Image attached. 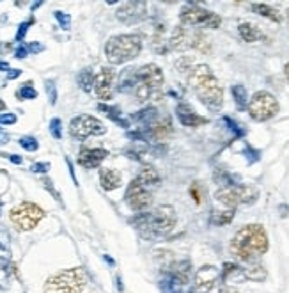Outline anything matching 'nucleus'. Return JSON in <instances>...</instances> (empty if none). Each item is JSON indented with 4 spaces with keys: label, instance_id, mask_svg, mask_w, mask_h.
Returning a JSON list of instances; mask_svg holds the SVG:
<instances>
[{
    "label": "nucleus",
    "instance_id": "obj_1",
    "mask_svg": "<svg viewBox=\"0 0 289 293\" xmlns=\"http://www.w3.org/2000/svg\"><path fill=\"white\" fill-rule=\"evenodd\" d=\"M164 73L156 64H146L142 68H128L121 73L117 89L121 93H133L139 101H147L162 95Z\"/></svg>",
    "mask_w": 289,
    "mask_h": 293
},
{
    "label": "nucleus",
    "instance_id": "obj_2",
    "mask_svg": "<svg viewBox=\"0 0 289 293\" xmlns=\"http://www.w3.org/2000/svg\"><path fill=\"white\" fill-rule=\"evenodd\" d=\"M144 240H160L176 226V212L172 206H158L153 210L140 212L130 220Z\"/></svg>",
    "mask_w": 289,
    "mask_h": 293
},
{
    "label": "nucleus",
    "instance_id": "obj_3",
    "mask_svg": "<svg viewBox=\"0 0 289 293\" xmlns=\"http://www.w3.org/2000/svg\"><path fill=\"white\" fill-rule=\"evenodd\" d=\"M229 249L240 261L252 263L268 251V235L261 224H248L234 235Z\"/></svg>",
    "mask_w": 289,
    "mask_h": 293
},
{
    "label": "nucleus",
    "instance_id": "obj_4",
    "mask_svg": "<svg viewBox=\"0 0 289 293\" xmlns=\"http://www.w3.org/2000/svg\"><path fill=\"white\" fill-rule=\"evenodd\" d=\"M160 182L162 178L156 169L149 167V165L144 167L139 172V176L130 182L128 189H126L124 194L126 204L137 213L146 212L151 206V201H153V189H156L160 185Z\"/></svg>",
    "mask_w": 289,
    "mask_h": 293
},
{
    "label": "nucleus",
    "instance_id": "obj_5",
    "mask_svg": "<svg viewBox=\"0 0 289 293\" xmlns=\"http://www.w3.org/2000/svg\"><path fill=\"white\" fill-rule=\"evenodd\" d=\"M188 84L199 100L209 108H220L223 103V89L218 78L213 75L211 68L206 64H197L188 75Z\"/></svg>",
    "mask_w": 289,
    "mask_h": 293
},
{
    "label": "nucleus",
    "instance_id": "obj_6",
    "mask_svg": "<svg viewBox=\"0 0 289 293\" xmlns=\"http://www.w3.org/2000/svg\"><path fill=\"white\" fill-rule=\"evenodd\" d=\"M142 50V41L137 34L114 36L105 45V57L110 64H124L139 57Z\"/></svg>",
    "mask_w": 289,
    "mask_h": 293
},
{
    "label": "nucleus",
    "instance_id": "obj_7",
    "mask_svg": "<svg viewBox=\"0 0 289 293\" xmlns=\"http://www.w3.org/2000/svg\"><path fill=\"white\" fill-rule=\"evenodd\" d=\"M85 288V274L80 267L68 269L48 277L45 283V293H82Z\"/></svg>",
    "mask_w": 289,
    "mask_h": 293
},
{
    "label": "nucleus",
    "instance_id": "obj_8",
    "mask_svg": "<svg viewBox=\"0 0 289 293\" xmlns=\"http://www.w3.org/2000/svg\"><path fill=\"white\" fill-rule=\"evenodd\" d=\"M259 197V189L250 183H238V185L222 187L216 190L215 199L220 204L227 206V210H234L240 204H252Z\"/></svg>",
    "mask_w": 289,
    "mask_h": 293
},
{
    "label": "nucleus",
    "instance_id": "obj_9",
    "mask_svg": "<svg viewBox=\"0 0 289 293\" xmlns=\"http://www.w3.org/2000/svg\"><path fill=\"white\" fill-rule=\"evenodd\" d=\"M192 281V265L188 259L172 263L162 279L160 288L164 293H188V283Z\"/></svg>",
    "mask_w": 289,
    "mask_h": 293
},
{
    "label": "nucleus",
    "instance_id": "obj_10",
    "mask_svg": "<svg viewBox=\"0 0 289 293\" xmlns=\"http://www.w3.org/2000/svg\"><path fill=\"white\" fill-rule=\"evenodd\" d=\"M179 21L183 27H206V28H218L222 25V18L216 13L208 9H202L197 4H188L179 14Z\"/></svg>",
    "mask_w": 289,
    "mask_h": 293
},
{
    "label": "nucleus",
    "instance_id": "obj_11",
    "mask_svg": "<svg viewBox=\"0 0 289 293\" xmlns=\"http://www.w3.org/2000/svg\"><path fill=\"white\" fill-rule=\"evenodd\" d=\"M248 114L254 121H268V119L275 118L279 112V101L277 98L268 91H258L254 96L248 100L247 107Z\"/></svg>",
    "mask_w": 289,
    "mask_h": 293
},
{
    "label": "nucleus",
    "instance_id": "obj_12",
    "mask_svg": "<svg viewBox=\"0 0 289 293\" xmlns=\"http://www.w3.org/2000/svg\"><path fill=\"white\" fill-rule=\"evenodd\" d=\"M43 217H45V212L38 204H34V202H21V204L14 206L9 213L11 222L20 231L34 229L41 222Z\"/></svg>",
    "mask_w": 289,
    "mask_h": 293
},
{
    "label": "nucleus",
    "instance_id": "obj_13",
    "mask_svg": "<svg viewBox=\"0 0 289 293\" xmlns=\"http://www.w3.org/2000/svg\"><path fill=\"white\" fill-rule=\"evenodd\" d=\"M105 132H107V128H105L103 123L87 114L77 115L70 123V133L77 140H85L87 137L92 135H103Z\"/></svg>",
    "mask_w": 289,
    "mask_h": 293
},
{
    "label": "nucleus",
    "instance_id": "obj_14",
    "mask_svg": "<svg viewBox=\"0 0 289 293\" xmlns=\"http://www.w3.org/2000/svg\"><path fill=\"white\" fill-rule=\"evenodd\" d=\"M218 279H220V270L215 265H202L194 274L192 293H209Z\"/></svg>",
    "mask_w": 289,
    "mask_h": 293
},
{
    "label": "nucleus",
    "instance_id": "obj_15",
    "mask_svg": "<svg viewBox=\"0 0 289 293\" xmlns=\"http://www.w3.org/2000/svg\"><path fill=\"white\" fill-rule=\"evenodd\" d=\"M147 14V4L146 2H124L117 9L115 16L121 23L124 25H135L142 21Z\"/></svg>",
    "mask_w": 289,
    "mask_h": 293
},
{
    "label": "nucleus",
    "instance_id": "obj_16",
    "mask_svg": "<svg viewBox=\"0 0 289 293\" xmlns=\"http://www.w3.org/2000/svg\"><path fill=\"white\" fill-rule=\"evenodd\" d=\"M11 272H13V263H11L9 233L0 227V286L2 288H7Z\"/></svg>",
    "mask_w": 289,
    "mask_h": 293
},
{
    "label": "nucleus",
    "instance_id": "obj_17",
    "mask_svg": "<svg viewBox=\"0 0 289 293\" xmlns=\"http://www.w3.org/2000/svg\"><path fill=\"white\" fill-rule=\"evenodd\" d=\"M114 80H115V71L112 68H101L94 77V91L100 100L108 101L114 93Z\"/></svg>",
    "mask_w": 289,
    "mask_h": 293
},
{
    "label": "nucleus",
    "instance_id": "obj_18",
    "mask_svg": "<svg viewBox=\"0 0 289 293\" xmlns=\"http://www.w3.org/2000/svg\"><path fill=\"white\" fill-rule=\"evenodd\" d=\"M108 151L103 148H84V150L78 153V164L84 169H94L100 167L101 162L107 158Z\"/></svg>",
    "mask_w": 289,
    "mask_h": 293
},
{
    "label": "nucleus",
    "instance_id": "obj_19",
    "mask_svg": "<svg viewBox=\"0 0 289 293\" xmlns=\"http://www.w3.org/2000/svg\"><path fill=\"white\" fill-rule=\"evenodd\" d=\"M176 115H178L179 123H181L183 126H188V128H197V126H202L208 123V119L199 115L188 103H178Z\"/></svg>",
    "mask_w": 289,
    "mask_h": 293
},
{
    "label": "nucleus",
    "instance_id": "obj_20",
    "mask_svg": "<svg viewBox=\"0 0 289 293\" xmlns=\"http://www.w3.org/2000/svg\"><path fill=\"white\" fill-rule=\"evenodd\" d=\"M100 183L107 192L119 189L122 183V174L117 169H101L100 171Z\"/></svg>",
    "mask_w": 289,
    "mask_h": 293
},
{
    "label": "nucleus",
    "instance_id": "obj_21",
    "mask_svg": "<svg viewBox=\"0 0 289 293\" xmlns=\"http://www.w3.org/2000/svg\"><path fill=\"white\" fill-rule=\"evenodd\" d=\"M132 121H137L140 125V128H151L160 121V114H158V108L147 107L144 110L132 114Z\"/></svg>",
    "mask_w": 289,
    "mask_h": 293
},
{
    "label": "nucleus",
    "instance_id": "obj_22",
    "mask_svg": "<svg viewBox=\"0 0 289 293\" xmlns=\"http://www.w3.org/2000/svg\"><path fill=\"white\" fill-rule=\"evenodd\" d=\"M220 277H222L223 283H240V281H245L243 276V269L234 263H226L220 272Z\"/></svg>",
    "mask_w": 289,
    "mask_h": 293
},
{
    "label": "nucleus",
    "instance_id": "obj_23",
    "mask_svg": "<svg viewBox=\"0 0 289 293\" xmlns=\"http://www.w3.org/2000/svg\"><path fill=\"white\" fill-rule=\"evenodd\" d=\"M238 32H240L241 39L247 43H254V41H259V39H265V34L252 23H241L240 27H238Z\"/></svg>",
    "mask_w": 289,
    "mask_h": 293
},
{
    "label": "nucleus",
    "instance_id": "obj_24",
    "mask_svg": "<svg viewBox=\"0 0 289 293\" xmlns=\"http://www.w3.org/2000/svg\"><path fill=\"white\" fill-rule=\"evenodd\" d=\"M98 110H101L105 115H107L108 119H112L114 123H117L119 126H122V128H128L130 126V123L126 121L124 118H122V112L119 110V108H115V107H108V105H103V103H100L98 105Z\"/></svg>",
    "mask_w": 289,
    "mask_h": 293
},
{
    "label": "nucleus",
    "instance_id": "obj_25",
    "mask_svg": "<svg viewBox=\"0 0 289 293\" xmlns=\"http://www.w3.org/2000/svg\"><path fill=\"white\" fill-rule=\"evenodd\" d=\"M234 219V210H213L209 215V224L213 226H227Z\"/></svg>",
    "mask_w": 289,
    "mask_h": 293
},
{
    "label": "nucleus",
    "instance_id": "obj_26",
    "mask_svg": "<svg viewBox=\"0 0 289 293\" xmlns=\"http://www.w3.org/2000/svg\"><path fill=\"white\" fill-rule=\"evenodd\" d=\"M252 9H254V13H258L259 16L268 18V20L275 21V23H280V21H282V18H280L279 11L273 9V7H270L268 4H261V2L252 4Z\"/></svg>",
    "mask_w": 289,
    "mask_h": 293
},
{
    "label": "nucleus",
    "instance_id": "obj_27",
    "mask_svg": "<svg viewBox=\"0 0 289 293\" xmlns=\"http://www.w3.org/2000/svg\"><path fill=\"white\" fill-rule=\"evenodd\" d=\"M231 93H233L234 103H236L238 110H245V108L248 107V95H247L245 85H241V84L233 85V87H231Z\"/></svg>",
    "mask_w": 289,
    "mask_h": 293
},
{
    "label": "nucleus",
    "instance_id": "obj_28",
    "mask_svg": "<svg viewBox=\"0 0 289 293\" xmlns=\"http://www.w3.org/2000/svg\"><path fill=\"white\" fill-rule=\"evenodd\" d=\"M243 276L248 281H255V283H261L266 279V270L261 265H250L247 269H243Z\"/></svg>",
    "mask_w": 289,
    "mask_h": 293
},
{
    "label": "nucleus",
    "instance_id": "obj_29",
    "mask_svg": "<svg viewBox=\"0 0 289 293\" xmlns=\"http://www.w3.org/2000/svg\"><path fill=\"white\" fill-rule=\"evenodd\" d=\"M77 80H78V85H80L85 93H91L92 87H94V75H92V71L89 70V68H85V70H82L80 73H78Z\"/></svg>",
    "mask_w": 289,
    "mask_h": 293
},
{
    "label": "nucleus",
    "instance_id": "obj_30",
    "mask_svg": "<svg viewBox=\"0 0 289 293\" xmlns=\"http://www.w3.org/2000/svg\"><path fill=\"white\" fill-rule=\"evenodd\" d=\"M50 133H52L53 139L57 140L62 139V121H60L59 118H53L52 121H50Z\"/></svg>",
    "mask_w": 289,
    "mask_h": 293
},
{
    "label": "nucleus",
    "instance_id": "obj_31",
    "mask_svg": "<svg viewBox=\"0 0 289 293\" xmlns=\"http://www.w3.org/2000/svg\"><path fill=\"white\" fill-rule=\"evenodd\" d=\"M16 95L20 100H34V98L38 96V93H36V89L30 85V82H27V85H23L21 89H18Z\"/></svg>",
    "mask_w": 289,
    "mask_h": 293
},
{
    "label": "nucleus",
    "instance_id": "obj_32",
    "mask_svg": "<svg viewBox=\"0 0 289 293\" xmlns=\"http://www.w3.org/2000/svg\"><path fill=\"white\" fill-rule=\"evenodd\" d=\"M222 121L226 123V125H227V128H229L231 132L234 133V137H236V139H240V137H243V135H245V130L241 128V126L238 125V123H234L231 118H223Z\"/></svg>",
    "mask_w": 289,
    "mask_h": 293
},
{
    "label": "nucleus",
    "instance_id": "obj_33",
    "mask_svg": "<svg viewBox=\"0 0 289 293\" xmlns=\"http://www.w3.org/2000/svg\"><path fill=\"white\" fill-rule=\"evenodd\" d=\"M20 146L23 148V150H27V151H36L39 148V144H38V140H36L34 137H21Z\"/></svg>",
    "mask_w": 289,
    "mask_h": 293
},
{
    "label": "nucleus",
    "instance_id": "obj_34",
    "mask_svg": "<svg viewBox=\"0 0 289 293\" xmlns=\"http://www.w3.org/2000/svg\"><path fill=\"white\" fill-rule=\"evenodd\" d=\"M45 87H46V95L50 98V103L55 105L57 103V87H55V82L53 80H46L45 82Z\"/></svg>",
    "mask_w": 289,
    "mask_h": 293
},
{
    "label": "nucleus",
    "instance_id": "obj_35",
    "mask_svg": "<svg viewBox=\"0 0 289 293\" xmlns=\"http://www.w3.org/2000/svg\"><path fill=\"white\" fill-rule=\"evenodd\" d=\"M55 18H57V21H59L60 27H62L64 31H68V28L71 27V18H70V14L62 13V11H55Z\"/></svg>",
    "mask_w": 289,
    "mask_h": 293
},
{
    "label": "nucleus",
    "instance_id": "obj_36",
    "mask_svg": "<svg viewBox=\"0 0 289 293\" xmlns=\"http://www.w3.org/2000/svg\"><path fill=\"white\" fill-rule=\"evenodd\" d=\"M243 155H245V157H247L248 164H254V162H258L259 158H261V157H259V151H258V150H254V148H250V146L245 148Z\"/></svg>",
    "mask_w": 289,
    "mask_h": 293
},
{
    "label": "nucleus",
    "instance_id": "obj_37",
    "mask_svg": "<svg viewBox=\"0 0 289 293\" xmlns=\"http://www.w3.org/2000/svg\"><path fill=\"white\" fill-rule=\"evenodd\" d=\"M32 23H34V20H28V21H25V23L20 25V28H18V32H16V41L18 43H21V39L25 38V34H27L28 27H30Z\"/></svg>",
    "mask_w": 289,
    "mask_h": 293
},
{
    "label": "nucleus",
    "instance_id": "obj_38",
    "mask_svg": "<svg viewBox=\"0 0 289 293\" xmlns=\"http://www.w3.org/2000/svg\"><path fill=\"white\" fill-rule=\"evenodd\" d=\"M16 123V115L14 114H0V125H14Z\"/></svg>",
    "mask_w": 289,
    "mask_h": 293
},
{
    "label": "nucleus",
    "instance_id": "obj_39",
    "mask_svg": "<svg viewBox=\"0 0 289 293\" xmlns=\"http://www.w3.org/2000/svg\"><path fill=\"white\" fill-rule=\"evenodd\" d=\"M50 169V164H46V162H39V164H32L30 171L32 172H48Z\"/></svg>",
    "mask_w": 289,
    "mask_h": 293
},
{
    "label": "nucleus",
    "instance_id": "obj_40",
    "mask_svg": "<svg viewBox=\"0 0 289 293\" xmlns=\"http://www.w3.org/2000/svg\"><path fill=\"white\" fill-rule=\"evenodd\" d=\"M14 55H16V59H25V57L28 55V48H27V46H23V45H20L16 48V52H14Z\"/></svg>",
    "mask_w": 289,
    "mask_h": 293
},
{
    "label": "nucleus",
    "instance_id": "obj_41",
    "mask_svg": "<svg viewBox=\"0 0 289 293\" xmlns=\"http://www.w3.org/2000/svg\"><path fill=\"white\" fill-rule=\"evenodd\" d=\"M27 48H28V52H30V53H39V52H43V50H45V46H43L41 43H30Z\"/></svg>",
    "mask_w": 289,
    "mask_h": 293
},
{
    "label": "nucleus",
    "instance_id": "obj_42",
    "mask_svg": "<svg viewBox=\"0 0 289 293\" xmlns=\"http://www.w3.org/2000/svg\"><path fill=\"white\" fill-rule=\"evenodd\" d=\"M43 183H45V187H46V189H48V190H50V192H52V194H53V197H55V199H57V201H60V195H59V192H57V190H55V189H53L52 182H50V180H43Z\"/></svg>",
    "mask_w": 289,
    "mask_h": 293
},
{
    "label": "nucleus",
    "instance_id": "obj_43",
    "mask_svg": "<svg viewBox=\"0 0 289 293\" xmlns=\"http://www.w3.org/2000/svg\"><path fill=\"white\" fill-rule=\"evenodd\" d=\"M21 75V70H9L7 71V78L9 80H14V78H18Z\"/></svg>",
    "mask_w": 289,
    "mask_h": 293
},
{
    "label": "nucleus",
    "instance_id": "obj_44",
    "mask_svg": "<svg viewBox=\"0 0 289 293\" xmlns=\"http://www.w3.org/2000/svg\"><path fill=\"white\" fill-rule=\"evenodd\" d=\"M9 160L13 162V164H21V162H23V158L18 157V155H9Z\"/></svg>",
    "mask_w": 289,
    "mask_h": 293
},
{
    "label": "nucleus",
    "instance_id": "obj_45",
    "mask_svg": "<svg viewBox=\"0 0 289 293\" xmlns=\"http://www.w3.org/2000/svg\"><path fill=\"white\" fill-rule=\"evenodd\" d=\"M115 283H117V291H121V293H122V290H124V286H122V279H121V276L115 277Z\"/></svg>",
    "mask_w": 289,
    "mask_h": 293
},
{
    "label": "nucleus",
    "instance_id": "obj_46",
    "mask_svg": "<svg viewBox=\"0 0 289 293\" xmlns=\"http://www.w3.org/2000/svg\"><path fill=\"white\" fill-rule=\"evenodd\" d=\"M7 140H9V135H7V133H4V132H0V144H6Z\"/></svg>",
    "mask_w": 289,
    "mask_h": 293
},
{
    "label": "nucleus",
    "instance_id": "obj_47",
    "mask_svg": "<svg viewBox=\"0 0 289 293\" xmlns=\"http://www.w3.org/2000/svg\"><path fill=\"white\" fill-rule=\"evenodd\" d=\"M0 71H9V64L6 61H0Z\"/></svg>",
    "mask_w": 289,
    "mask_h": 293
},
{
    "label": "nucleus",
    "instance_id": "obj_48",
    "mask_svg": "<svg viewBox=\"0 0 289 293\" xmlns=\"http://www.w3.org/2000/svg\"><path fill=\"white\" fill-rule=\"evenodd\" d=\"M220 293H238L234 288H223V290H220Z\"/></svg>",
    "mask_w": 289,
    "mask_h": 293
},
{
    "label": "nucleus",
    "instance_id": "obj_49",
    "mask_svg": "<svg viewBox=\"0 0 289 293\" xmlns=\"http://www.w3.org/2000/svg\"><path fill=\"white\" fill-rule=\"evenodd\" d=\"M103 259H105V261H107V263H110V265H114V259L108 258V256H103Z\"/></svg>",
    "mask_w": 289,
    "mask_h": 293
},
{
    "label": "nucleus",
    "instance_id": "obj_50",
    "mask_svg": "<svg viewBox=\"0 0 289 293\" xmlns=\"http://www.w3.org/2000/svg\"><path fill=\"white\" fill-rule=\"evenodd\" d=\"M39 6H41V2H36V4H32V9H38Z\"/></svg>",
    "mask_w": 289,
    "mask_h": 293
},
{
    "label": "nucleus",
    "instance_id": "obj_51",
    "mask_svg": "<svg viewBox=\"0 0 289 293\" xmlns=\"http://www.w3.org/2000/svg\"><path fill=\"white\" fill-rule=\"evenodd\" d=\"M286 77H287V80H289V63L286 64Z\"/></svg>",
    "mask_w": 289,
    "mask_h": 293
},
{
    "label": "nucleus",
    "instance_id": "obj_52",
    "mask_svg": "<svg viewBox=\"0 0 289 293\" xmlns=\"http://www.w3.org/2000/svg\"><path fill=\"white\" fill-rule=\"evenodd\" d=\"M6 108V105H4V101H0V110H4Z\"/></svg>",
    "mask_w": 289,
    "mask_h": 293
},
{
    "label": "nucleus",
    "instance_id": "obj_53",
    "mask_svg": "<svg viewBox=\"0 0 289 293\" xmlns=\"http://www.w3.org/2000/svg\"><path fill=\"white\" fill-rule=\"evenodd\" d=\"M287 21H289V11H287Z\"/></svg>",
    "mask_w": 289,
    "mask_h": 293
}]
</instances>
